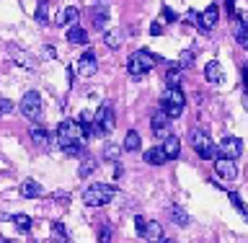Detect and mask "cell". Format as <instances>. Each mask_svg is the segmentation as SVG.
<instances>
[{"instance_id":"28","label":"cell","mask_w":248,"mask_h":243,"mask_svg":"<svg viewBox=\"0 0 248 243\" xmlns=\"http://www.w3.org/2000/svg\"><path fill=\"white\" fill-rule=\"evenodd\" d=\"M178 83H181V67L168 70L166 73V85H178Z\"/></svg>"},{"instance_id":"6","label":"cell","mask_w":248,"mask_h":243,"mask_svg":"<svg viewBox=\"0 0 248 243\" xmlns=\"http://www.w3.org/2000/svg\"><path fill=\"white\" fill-rule=\"evenodd\" d=\"M93 124H96V130L101 132V135H111L114 132V109L111 104H101L98 112L93 114Z\"/></svg>"},{"instance_id":"34","label":"cell","mask_w":248,"mask_h":243,"mask_svg":"<svg viewBox=\"0 0 248 243\" xmlns=\"http://www.w3.org/2000/svg\"><path fill=\"white\" fill-rule=\"evenodd\" d=\"M11 112H13V104H11L8 98H0V116H3V114H11Z\"/></svg>"},{"instance_id":"10","label":"cell","mask_w":248,"mask_h":243,"mask_svg":"<svg viewBox=\"0 0 248 243\" xmlns=\"http://www.w3.org/2000/svg\"><path fill=\"white\" fill-rule=\"evenodd\" d=\"M217 153L222 155V158H232L235 161L240 153H243V143H240L238 137H225L220 145H217Z\"/></svg>"},{"instance_id":"7","label":"cell","mask_w":248,"mask_h":243,"mask_svg":"<svg viewBox=\"0 0 248 243\" xmlns=\"http://www.w3.org/2000/svg\"><path fill=\"white\" fill-rule=\"evenodd\" d=\"M21 114L31 122L42 119V96H39L36 91H29L26 96L21 98Z\"/></svg>"},{"instance_id":"32","label":"cell","mask_w":248,"mask_h":243,"mask_svg":"<svg viewBox=\"0 0 248 243\" xmlns=\"http://www.w3.org/2000/svg\"><path fill=\"white\" fill-rule=\"evenodd\" d=\"M191 62H194V52H191V49L181 52V57H178V67H189Z\"/></svg>"},{"instance_id":"25","label":"cell","mask_w":248,"mask_h":243,"mask_svg":"<svg viewBox=\"0 0 248 243\" xmlns=\"http://www.w3.org/2000/svg\"><path fill=\"white\" fill-rule=\"evenodd\" d=\"M170 215H173V223H178L181 228H186V225H189V215H186L181 207H173V210H170Z\"/></svg>"},{"instance_id":"36","label":"cell","mask_w":248,"mask_h":243,"mask_svg":"<svg viewBox=\"0 0 248 243\" xmlns=\"http://www.w3.org/2000/svg\"><path fill=\"white\" fill-rule=\"evenodd\" d=\"M150 34H153V36H160V34H163V23H160V21H153Z\"/></svg>"},{"instance_id":"30","label":"cell","mask_w":248,"mask_h":243,"mask_svg":"<svg viewBox=\"0 0 248 243\" xmlns=\"http://www.w3.org/2000/svg\"><path fill=\"white\" fill-rule=\"evenodd\" d=\"M104 39H106V47H108V49H116V47L122 44V36L116 34V31H108V34H106Z\"/></svg>"},{"instance_id":"42","label":"cell","mask_w":248,"mask_h":243,"mask_svg":"<svg viewBox=\"0 0 248 243\" xmlns=\"http://www.w3.org/2000/svg\"><path fill=\"white\" fill-rule=\"evenodd\" d=\"M243 78H246V85H248V65H246V70H243Z\"/></svg>"},{"instance_id":"35","label":"cell","mask_w":248,"mask_h":243,"mask_svg":"<svg viewBox=\"0 0 248 243\" xmlns=\"http://www.w3.org/2000/svg\"><path fill=\"white\" fill-rule=\"evenodd\" d=\"M145 223H147V220H145L142 215H137V217H135V228H137L140 236H142V230H145Z\"/></svg>"},{"instance_id":"1","label":"cell","mask_w":248,"mask_h":243,"mask_svg":"<svg viewBox=\"0 0 248 243\" xmlns=\"http://www.w3.org/2000/svg\"><path fill=\"white\" fill-rule=\"evenodd\" d=\"M160 109L170 116V119L181 116L184 109H186V96H184V91L178 88V85H168V88L163 91V96H160Z\"/></svg>"},{"instance_id":"21","label":"cell","mask_w":248,"mask_h":243,"mask_svg":"<svg viewBox=\"0 0 248 243\" xmlns=\"http://www.w3.org/2000/svg\"><path fill=\"white\" fill-rule=\"evenodd\" d=\"M78 18H80V11H78V8H65V11H62V16H60V23H65V26H73V23H78Z\"/></svg>"},{"instance_id":"37","label":"cell","mask_w":248,"mask_h":243,"mask_svg":"<svg viewBox=\"0 0 248 243\" xmlns=\"http://www.w3.org/2000/svg\"><path fill=\"white\" fill-rule=\"evenodd\" d=\"M186 23H199V13L197 11H189V13H186Z\"/></svg>"},{"instance_id":"12","label":"cell","mask_w":248,"mask_h":243,"mask_svg":"<svg viewBox=\"0 0 248 243\" xmlns=\"http://www.w3.org/2000/svg\"><path fill=\"white\" fill-rule=\"evenodd\" d=\"M217 18H220V8L217 5H209L204 13H199V29L202 31H212L217 26Z\"/></svg>"},{"instance_id":"31","label":"cell","mask_w":248,"mask_h":243,"mask_svg":"<svg viewBox=\"0 0 248 243\" xmlns=\"http://www.w3.org/2000/svg\"><path fill=\"white\" fill-rule=\"evenodd\" d=\"M230 202H232V207H235V210H240V212H243V217L248 220V207H246V202L240 199L238 194H230Z\"/></svg>"},{"instance_id":"39","label":"cell","mask_w":248,"mask_h":243,"mask_svg":"<svg viewBox=\"0 0 248 243\" xmlns=\"http://www.w3.org/2000/svg\"><path fill=\"white\" fill-rule=\"evenodd\" d=\"M228 11H230L232 18H235V0H228Z\"/></svg>"},{"instance_id":"2","label":"cell","mask_w":248,"mask_h":243,"mask_svg":"<svg viewBox=\"0 0 248 243\" xmlns=\"http://www.w3.org/2000/svg\"><path fill=\"white\" fill-rule=\"evenodd\" d=\"M85 137H88V135H85V130H83L80 122H73V119L60 122V127H57V143H60V147L83 145Z\"/></svg>"},{"instance_id":"33","label":"cell","mask_w":248,"mask_h":243,"mask_svg":"<svg viewBox=\"0 0 248 243\" xmlns=\"http://www.w3.org/2000/svg\"><path fill=\"white\" fill-rule=\"evenodd\" d=\"M111 241V228H108V225H104V228H101V233H98V243H108Z\"/></svg>"},{"instance_id":"8","label":"cell","mask_w":248,"mask_h":243,"mask_svg":"<svg viewBox=\"0 0 248 243\" xmlns=\"http://www.w3.org/2000/svg\"><path fill=\"white\" fill-rule=\"evenodd\" d=\"M215 174L220 176V178H225V181H235L238 178V166H235V161L232 158H217L215 161Z\"/></svg>"},{"instance_id":"4","label":"cell","mask_w":248,"mask_h":243,"mask_svg":"<svg viewBox=\"0 0 248 243\" xmlns=\"http://www.w3.org/2000/svg\"><path fill=\"white\" fill-rule=\"evenodd\" d=\"M116 197V189L111 184H91L88 189L83 192V202L91 207H104Z\"/></svg>"},{"instance_id":"16","label":"cell","mask_w":248,"mask_h":243,"mask_svg":"<svg viewBox=\"0 0 248 243\" xmlns=\"http://www.w3.org/2000/svg\"><path fill=\"white\" fill-rule=\"evenodd\" d=\"M67 42L70 44H88V31H85V29H80V26H78V23H73V26H70L67 29Z\"/></svg>"},{"instance_id":"22","label":"cell","mask_w":248,"mask_h":243,"mask_svg":"<svg viewBox=\"0 0 248 243\" xmlns=\"http://www.w3.org/2000/svg\"><path fill=\"white\" fill-rule=\"evenodd\" d=\"M52 243H70L67 233H65V225H62V223L52 225Z\"/></svg>"},{"instance_id":"11","label":"cell","mask_w":248,"mask_h":243,"mask_svg":"<svg viewBox=\"0 0 248 243\" xmlns=\"http://www.w3.org/2000/svg\"><path fill=\"white\" fill-rule=\"evenodd\" d=\"M168 124H170V116L163 112V109H158V112L153 114V119H150V127L155 132V137H166L168 135Z\"/></svg>"},{"instance_id":"26","label":"cell","mask_w":248,"mask_h":243,"mask_svg":"<svg viewBox=\"0 0 248 243\" xmlns=\"http://www.w3.org/2000/svg\"><path fill=\"white\" fill-rule=\"evenodd\" d=\"M101 155H104L106 161L116 163V161H119V147H116V145H111V143H106V147H104V153H101Z\"/></svg>"},{"instance_id":"5","label":"cell","mask_w":248,"mask_h":243,"mask_svg":"<svg viewBox=\"0 0 248 243\" xmlns=\"http://www.w3.org/2000/svg\"><path fill=\"white\" fill-rule=\"evenodd\" d=\"M189 140H191V145H194V150H197L204 161H212L215 155H217V145L209 140V135L204 130H191V135H189Z\"/></svg>"},{"instance_id":"29","label":"cell","mask_w":248,"mask_h":243,"mask_svg":"<svg viewBox=\"0 0 248 243\" xmlns=\"http://www.w3.org/2000/svg\"><path fill=\"white\" fill-rule=\"evenodd\" d=\"M11 220L18 225L21 230H31V217H29V215H13Z\"/></svg>"},{"instance_id":"19","label":"cell","mask_w":248,"mask_h":243,"mask_svg":"<svg viewBox=\"0 0 248 243\" xmlns=\"http://www.w3.org/2000/svg\"><path fill=\"white\" fill-rule=\"evenodd\" d=\"M204 78L209 83H220L222 81V67H220V62L212 60V62H207V67H204Z\"/></svg>"},{"instance_id":"18","label":"cell","mask_w":248,"mask_h":243,"mask_svg":"<svg viewBox=\"0 0 248 243\" xmlns=\"http://www.w3.org/2000/svg\"><path fill=\"white\" fill-rule=\"evenodd\" d=\"M166 161H168V155L163 153V147H150V150H145V163H150V166H163Z\"/></svg>"},{"instance_id":"23","label":"cell","mask_w":248,"mask_h":243,"mask_svg":"<svg viewBox=\"0 0 248 243\" xmlns=\"http://www.w3.org/2000/svg\"><path fill=\"white\" fill-rule=\"evenodd\" d=\"M137 147H140V135H137L135 130H129V132H127V137H124V150L135 153Z\"/></svg>"},{"instance_id":"38","label":"cell","mask_w":248,"mask_h":243,"mask_svg":"<svg viewBox=\"0 0 248 243\" xmlns=\"http://www.w3.org/2000/svg\"><path fill=\"white\" fill-rule=\"evenodd\" d=\"M163 21H176V13L170 8H163Z\"/></svg>"},{"instance_id":"3","label":"cell","mask_w":248,"mask_h":243,"mask_svg":"<svg viewBox=\"0 0 248 243\" xmlns=\"http://www.w3.org/2000/svg\"><path fill=\"white\" fill-rule=\"evenodd\" d=\"M158 62H160V60L155 57V54H150L147 49H137V52L127 60V70H129L132 78H142L145 73H150V70L158 65Z\"/></svg>"},{"instance_id":"24","label":"cell","mask_w":248,"mask_h":243,"mask_svg":"<svg viewBox=\"0 0 248 243\" xmlns=\"http://www.w3.org/2000/svg\"><path fill=\"white\" fill-rule=\"evenodd\" d=\"M96 168H98V161H96V158H85L83 166H80V178H88Z\"/></svg>"},{"instance_id":"17","label":"cell","mask_w":248,"mask_h":243,"mask_svg":"<svg viewBox=\"0 0 248 243\" xmlns=\"http://www.w3.org/2000/svg\"><path fill=\"white\" fill-rule=\"evenodd\" d=\"M21 197L23 199H34V197H42V186H39L34 178H26L21 184Z\"/></svg>"},{"instance_id":"13","label":"cell","mask_w":248,"mask_h":243,"mask_svg":"<svg viewBox=\"0 0 248 243\" xmlns=\"http://www.w3.org/2000/svg\"><path fill=\"white\" fill-rule=\"evenodd\" d=\"M91 16H93V26H96L98 31H104L106 23H108V5L106 3H96Z\"/></svg>"},{"instance_id":"43","label":"cell","mask_w":248,"mask_h":243,"mask_svg":"<svg viewBox=\"0 0 248 243\" xmlns=\"http://www.w3.org/2000/svg\"><path fill=\"white\" fill-rule=\"evenodd\" d=\"M44 3H49V0H44Z\"/></svg>"},{"instance_id":"14","label":"cell","mask_w":248,"mask_h":243,"mask_svg":"<svg viewBox=\"0 0 248 243\" xmlns=\"http://www.w3.org/2000/svg\"><path fill=\"white\" fill-rule=\"evenodd\" d=\"M160 147H163V153L168 155V161H170V158H178V153H181V140L168 132V135L163 137V145H160Z\"/></svg>"},{"instance_id":"20","label":"cell","mask_w":248,"mask_h":243,"mask_svg":"<svg viewBox=\"0 0 248 243\" xmlns=\"http://www.w3.org/2000/svg\"><path fill=\"white\" fill-rule=\"evenodd\" d=\"M31 143L39 145V147H46L49 145V132H46L44 127H34L31 130Z\"/></svg>"},{"instance_id":"41","label":"cell","mask_w":248,"mask_h":243,"mask_svg":"<svg viewBox=\"0 0 248 243\" xmlns=\"http://www.w3.org/2000/svg\"><path fill=\"white\" fill-rule=\"evenodd\" d=\"M158 243H176V241H173V238H160Z\"/></svg>"},{"instance_id":"27","label":"cell","mask_w":248,"mask_h":243,"mask_svg":"<svg viewBox=\"0 0 248 243\" xmlns=\"http://www.w3.org/2000/svg\"><path fill=\"white\" fill-rule=\"evenodd\" d=\"M36 21H39V23H46V21H49V5H46L44 0H39V8H36Z\"/></svg>"},{"instance_id":"9","label":"cell","mask_w":248,"mask_h":243,"mask_svg":"<svg viewBox=\"0 0 248 243\" xmlns=\"http://www.w3.org/2000/svg\"><path fill=\"white\" fill-rule=\"evenodd\" d=\"M96 70H98L96 54H93L91 49H88V52H83V54H80V60H78V70H75V73H78V75H83V78H91V75H96Z\"/></svg>"},{"instance_id":"40","label":"cell","mask_w":248,"mask_h":243,"mask_svg":"<svg viewBox=\"0 0 248 243\" xmlns=\"http://www.w3.org/2000/svg\"><path fill=\"white\" fill-rule=\"evenodd\" d=\"M238 44H243L246 49H248V34H243V36H238Z\"/></svg>"},{"instance_id":"15","label":"cell","mask_w":248,"mask_h":243,"mask_svg":"<svg viewBox=\"0 0 248 243\" xmlns=\"http://www.w3.org/2000/svg\"><path fill=\"white\" fill-rule=\"evenodd\" d=\"M142 238H145V241H150V243H158V241L163 238V228H160V223L147 220V223H145V230H142Z\"/></svg>"}]
</instances>
